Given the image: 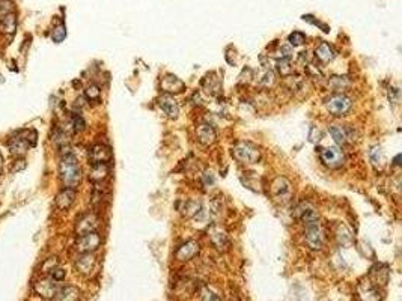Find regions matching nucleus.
Here are the masks:
<instances>
[{
  "mask_svg": "<svg viewBox=\"0 0 402 301\" xmlns=\"http://www.w3.org/2000/svg\"><path fill=\"white\" fill-rule=\"evenodd\" d=\"M59 176L60 181L66 188H76L81 181V169L77 161V158L66 152L62 155V160L59 163Z\"/></svg>",
  "mask_w": 402,
  "mask_h": 301,
  "instance_id": "1",
  "label": "nucleus"
},
{
  "mask_svg": "<svg viewBox=\"0 0 402 301\" xmlns=\"http://www.w3.org/2000/svg\"><path fill=\"white\" fill-rule=\"evenodd\" d=\"M232 155L235 160L244 164H255L261 160V151L250 141H238L232 148Z\"/></svg>",
  "mask_w": 402,
  "mask_h": 301,
  "instance_id": "2",
  "label": "nucleus"
},
{
  "mask_svg": "<svg viewBox=\"0 0 402 301\" xmlns=\"http://www.w3.org/2000/svg\"><path fill=\"white\" fill-rule=\"evenodd\" d=\"M353 107L351 98L343 94H335L325 100V109L333 116H345Z\"/></svg>",
  "mask_w": 402,
  "mask_h": 301,
  "instance_id": "3",
  "label": "nucleus"
},
{
  "mask_svg": "<svg viewBox=\"0 0 402 301\" xmlns=\"http://www.w3.org/2000/svg\"><path fill=\"white\" fill-rule=\"evenodd\" d=\"M270 191L274 202L277 203H288L292 198V185L283 176H277L271 182Z\"/></svg>",
  "mask_w": 402,
  "mask_h": 301,
  "instance_id": "4",
  "label": "nucleus"
},
{
  "mask_svg": "<svg viewBox=\"0 0 402 301\" xmlns=\"http://www.w3.org/2000/svg\"><path fill=\"white\" fill-rule=\"evenodd\" d=\"M304 227H306L304 240H306L307 245L312 250H321L324 245V241H325V237H324V231H322L320 221L306 224Z\"/></svg>",
  "mask_w": 402,
  "mask_h": 301,
  "instance_id": "5",
  "label": "nucleus"
},
{
  "mask_svg": "<svg viewBox=\"0 0 402 301\" xmlns=\"http://www.w3.org/2000/svg\"><path fill=\"white\" fill-rule=\"evenodd\" d=\"M320 158H321V161L330 169H339L345 163V155H343L342 149L338 146H328V148L321 149Z\"/></svg>",
  "mask_w": 402,
  "mask_h": 301,
  "instance_id": "6",
  "label": "nucleus"
},
{
  "mask_svg": "<svg viewBox=\"0 0 402 301\" xmlns=\"http://www.w3.org/2000/svg\"><path fill=\"white\" fill-rule=\"evenodd\" d=\"M100 245H101V237L95 231V232L80 235L76 242V249L80 253H94L95 250H98Z\"/></svg>",
  "mask_w": 402,
  "mask_h": 301,
  "instance_id": "7",
  "label": "nucleus"
},
{
  "mask_svg": "<svg viewBox=\"0 0 402 301\" xmlns=\"http://www.w3.org/2000/svg\"><path fill=\"white\" fill-rule=\"evenodd\" d=\"M295 216L304 223V226L310 224V223H315V221H320V216H318L317 208L313 206L310 202H306V201L299 203V206L295 208Z\"/></svg>",
  "mask_w": 402,
  "mask_h": 301,
  "instance_id": "8",
  "label": "nucleus"
},
{
  "mask_svg": "<svg viewBox=\"0 0 402 301\" xmlns=\"http://www.w3.org/2000/svg\"><path fill=\"white\" fill-rule=\"evenodd\" d=\"M87 158H89V161L92 164H100V163H107L109 164V161L112 160V151H110L109 146L98 143V145H94L89 149V152H87Z\"/></svg>",
  "mask_w": 402,
  "mask_h": 301,
  "instance_id": "9",
  "label": "nucleus"
},
{
  "mask_svg": "<svg viewBox=\"0 0 402 301\" xmlns=\"http://www.w3.org/2000/svg\"><path fill=\"white\" fill-rule=\"evenodd\" d=\"M59 289L60 288L58 286V281L53 280L51 277L50 279H42L37 283V285H35V291H37L44 298H55Z\"/></svg>",
  "mask_w": 402,
  "mask_h": 301,
  "instance_id": "10",
  "label": "nucleus"
},
{
  "mask_svg": "<svg viewBox=\"0 0 402 301\" xmlns=\"http://www.w3.org/2000/svg\"><path fill=\"white\" fill-rule=\"evenodd\" d=\"M97 227H98V219H97V216H94V214H84L81 219L77 220L76 234L80 237V235L89 234V232H95Z\"/></svg>",
  "mask_w": 402,
  "mask_h": 301,
  "instance_id": "11",
  "label": "nucleus"
},
{
  "mask_svg": "<svg viewBox=\"0 0 402 301\" xmlns=\"http://www.w3.org/2000/svg\"><path fill=\"white\" fill-rule=\"evenodd\" d=\"M208 237L211 240V242L217 247L219 250H226L229 245V238H228V234L224 232V229H221L220 226H213L211 229L208 231Z\"/></svg>",
  "mask_w": 402,
  "mask_h": 301,
  "instance_id": "12",
  "label": "nucleus"
},
{
  "mask_svg": "<svg viewBox=\"0 0 402 301\" xmlns=\"http://www.w3.org/2000/svg\"><path fill=\"white\" fill-rule=\"evenodd\" d=\"M161 89L170 95V94H181L182 91H185V84L182 80H180L177 76L167 74L163 80H161Z\"/></svg>",
  "mask_w": 402,
  "mask_h": 301,
  "instance_id": "13",
  "label": "nucleus"
},
{
  "mask_svg": "<svg viewBox=\"0 0 402 301\" xmlns=\"http://www.w3.org/2000/svg\"><path fill=\"white\" fill-rule=\"evenodd\" d=\"M196 136H198V140L203 146H209L213 145L216 139H217V133L216 130L213 128V125H209V123H201L196 128Z\"/></svg>",
  "mask_w": 402,
  "mask_h": 301,
  "instance_id": "14",
  "label": "nucleus"
},
{
  "mask_svg": "<svg viewBox=\"0 0 402 301\" xmlns=\"http://www.w3.org/2000/svg\"><path fill=\"white\" fill-rule=\"evenodd\" d=\"M56 206L60 211H68L73 206V203L76 202V190L74 188H63L58 193L56 196Z\"/></svg>",
  "mask_w": 402,
  "mask_h": 301,
  "instance_id": "15",
  "label": "nucleus"
},
{
  "mask_svg": "<svg viewBox=\"0 0 402 301\" xmlns=\"http://www.w3.org/2000/svg\"><path fill=\"white\" fill-rule=\"evenodd\" d=\"M201 250V245L199 242L196 241H187L184 242L180 249L177 250V253H175V256H177L178 261H190V259H193Z\"/></svg>",
  "mask_w": 402,
  "mask_h": 301,
  "instance_id": "16",
  "label": "nucleus"
},
{
  "mask_svg": "<svg viewBox=\"0 0 402 301\" xmlns=\"http://www.w3.org/2000/svg\"><path fill=\"white\" fill-rule=\"evenodd\" d=\"M159 105H160V109L166 113L167 118L170 119H177L178 115H180V107H178V102L173 100V97L164 94L160 97L159 100Z\"/></svg>",
  "mask_w": 402,
  "mask_h": 301,
  "instance_id": "17",
  "label": "nucleus"
},
{
  "mask_svg": "<svg viewBox=\"0 0 402 301\" xmlns=\"http://www.w3.org/2000/svg\"><path fill=\"white\" fill-rule=\"evenodd\" d=\"M95 263H97V259L92 253H81L79 256V259L76 261V268L80 274H91L95 268Z\"/></svg>",
  "mask_w": 402,
  "mask_h": 301,
  "instance_id": "18",
  "label": "nucleus"
},
{
  "mask_svg": "<svg viewBox=\"0 0 402 301\" xmlns=\"http://www.w3.org/2000/svg\"><path fill=\"white\" fill-rule=\"evenodd\" d=\"M8 148H9V152L14 157H23L27 152V149L30 148V145L23 136H17V137H12L9 140Z\"/></svg>",
  "mask_w": 402,
  "mask_h": 301,
  "instance_id": "19",
  "label": "nucleus"
},
{
  "mask_svg": "<svg viewBox=\"0 0 402 301\" xmlns=\"http://www.w3.org/2000/svg\"><path fill=\"white\" fill-rule=\"evenodd\" d=\"M315 55H317L318 60H321L322 63H328V62H331V60L335 59L336 53H335L333 47H331L328 42L321 41V42L318 44L317 50H315Z\"/></svg>",
  "mask_w": 402,
  "mask_h": 301,
  "instance_id": "20",
  "label": "nucleus"
},
{
  "mask_svg": "<svg viewBox=\"0 0 402 301\" xmlns=\"http://www.w3.org/2000/svg\"><path fill=\"white\" fill-rule=\"evenodd\" d=\"M359 295L362 301H380V294L375 286H372L371 283H362L359 285Z\"/></svg>",
  "mask_w": 402,
  "mask_h": 301,
  "instance_id": "21",
  "label": "nucleus"
},
{
  "mask_svg": "<svg viewBox=\"0 0 402 301\" xmlns=\"http://www.w3.org/2000/svg\"><path fill=\"white\" fill-rule=\"evenodd\" d=\"M109 176V164L107 163H100V164H92L89 180L92 182H101Z\"/></svg>",
  "mask_w": 402,
  "mask_h": 301,
  "instance_id": "22",
  "label": "nucleus"
},
{
  "mask_svg": "<svg viewBox=\"0 0 402 301\" xmlns=\"http://www.w3.org/2000/svg\"><path fill=\"white\" fill-rule=\"evenodd\" d=\"M202 86L205 87L206 92L209 95H217L220 92V89H221V83H220V80H219V77L216 74L206 76L203 79V81H202Z\"/></svg>",
  "mask_w": 402,
  "mask_h": 301,
  "instance_id": "23",
  "label": "nucleus"
},
{
  "mask_svg": "<svg viewBox=\"0 0 402 301\" xmlns=\"http://www.w3.org/2000/svg\"><path fill=\"white\" fill-rule=\"evenodd\" d=\"M328 133L338 145H345L348 140V130L341 125H330Z\"/></svg>",
  "mask_w": 402,
  "mask_h": 301,
  "instance_id": "24",
  "label": "nucleus"
},
{
  "mask_svg": "<svg viewBox=\"0 0 402 301\" xmlns=\"http://www.w3.org/2000/svg\"><path fill=\"white\" fill-rule=\"evenodd\" d=\"M15 27H17V20H15L14 12L0 17V30L3 33H14Z\"/></svg>",
  "mask_w": 402,
  "mask_h": 301,
  "instance_id": "25",
  "label": "nucleus"
},
{
  "mask_svg": "<svg viewBox=\"0 0 402 301\" xmlns=\"http://www.w3.org/2000/svg\"><path fill=\"white\" fill-rule=\"evenodd\" d=\"M348 86H349V81L346 80V77H331L328 80V87L338 94H342Z\"/></svg>",
  "mask_w": 402,
  "mask_h": 301,
  "instance_id": "26",
  "label": "nucleus"
},
{
  "mask_svg": "<svg viewBox=\"0 0 402 301\" xmlns=\"http://www.w3.org/2000/svg\"><path fill=\"white\" fill-rule=\"evenodd\" d=\"M276 69L277 73L281 74L282 77H289L292 73H294V66L291 63V59H277V63H276Z\"/></svg>",
  "mask_w": 402,
  "mask_h": 301,
  "instance_id": "27",
  "label": "nucleus"
},
{
  "mask_svg": "<svg viewBox=\"0 0 402 301\" xmlns=\"http://www.w3.org/2000/svg\"><path fill=\"white\" fill-rule=\"evenodd\" d=\"M199 211H201V203L196 202V201H185V202H184V206L181 208L182 216H185V217L198 216Z\"/></svg>",
  "mask_w": 402,
  "mask_h": 301,
  "instance_id": "28",
  "label": "nucleus"
},
{
  "mask_svg": "<svg viewBox=\"0 0 402 301\" xmlns=\"http://www.w3.org/2000/svg\"><path fill=\"white\" fill-rule=\"evenodd\" d=\"M77 291L74 288H62L56 294V301H76L77 300Z\"/></svg>",
  "mask_w": 402,
  "mask_h": 301,
  "instance_id": "29",
  "label": "nucleus"
},
{
  "mask_svg": "<svg viewBox=\"0 0 402 301\" xmlns=\"http://www.w3.org/2000/svg\"><path fill=\"white\" fill-rule=\"evenodd\" d=\"M336 238H338V241H339L342 245H348V244H351V241H353L351 232L348 231V227H346V226H342V224L338 227Z\"/></svg>",
  "mask_w": 402,
  "mask_h": 301,
  "instance_id": "30",
  "label": "nucleus"
},
{
  "mask_svg": "<svg viewBox=\"0 0 402 301\" xmlns=\"http://www.w3.org/2000/svg\"><path fill=\"white\" fill-rule=\"evenodd\" d=\"M288 41L291 45L294 47H299V45H303L306 42V35L300 30H294L289 37H288Z\"/></svg>",
  "mask_w": 402,
  "mask_h": 301,
  "instance_id": "31",
  "label": "nucleus"
},
{
  "mask_svg": "<svg viewBox=\"0 0 402 301\" xmlns=\"http://www.w3.org/2000/svg\"><path fill=\"white\" fill-rule=\"evenodd\" d=\"M71 125H73V130H74L76 133H81V131H84V128H86V122H84V119H83L79 113H74V115L71 116Z\"/></svg>",
  "mask_w": 402,
  "mask_h": 301,
  "instance_id": "32",
  "label": "nucleus"
},
{
  "mask_svg": "<svg viewBox=\"0 0 402 301\" xmlns=\"http://www.w3.org/2000/svg\"><path fill=\"white\" fill-rule=\"evenodd\" d=\"M66 38V27L63 24H59L58 27L53 29V32H51V40H53L55 42H62L63 40Z\"/></svg>",
  "mask_w": 402,
  "mask_h": 301,
  "instance_id": "33",
  "label": "nucleus"
},
{
  "mask_svg": "<svg viewBox=\"0 0 402 301\" xmlns=\"http://www.w3.org/2000/svg\"><path fill=\"white\" fill-rule=\"evenodd\" d=\"M273 83H274V73H273V71H270V69L264 71V74H262L259 77V80H258L259 86H265V87L273 86Z\"/></svg>",
  "mask_w": 402,
  "mask_h": 301,
  "instance_id": "34",
  "label": "nucleus"
},
{
  "mask_svg": "<svg viewBox=\"0 0 402 301\" xmlns=\"http://www.w3.org/2000/svg\"><path fill=\"white\" fill-rule=\"evenodd\" d=\"M100 87L95 86V84H91V86H87L86 87V91H84V97L86 100H89V101H98L100 100Z\"/></svg>",
  "mask_w": 402,
  "mask_h": 301,
  "instance_id": "35",
  "label": "nucleus"
},
{
  "mask_svg": "<svg viewBox=\"0 0 402 301\" xmlns=\"http://www.w3.org/2000/svg\"><path fill=\"white\" fill-rule=\"evenodd\" d=\"M369 155H371V160H372V163H374V164H382V161H384V157H382V151H381V148H378V146L372 148Z\"/></svg>",
  "mask_w": 402,
  "mask_h": 301,
  "instance_id": "36",
  "label": "nucleus"
},
{
  "mask_svg": "<svg viewBox=\"0 0 402 301\" xmlns=\"http://www.w3.org/2000/svg\"><path fill=\"white\" fill-rule=\"evenodd\" d=\"M202 182H203V185H205L206 188L213 187V185L216 184V178H214V175H213L211 170H206V172L202 175Z\"/></svg>",
  "mask_w": 402,
  "mask_h": 301,
  "instance_id": "37",
  "label": "nucleus"
},
{
  "mask_svg": "<svg viewBox=\"0 0 402 301\" xmlns=\"http://www.w3.org/2000/svg\"><path fill=\"white\" fill-rule=\"evenodd\" d=\"M291 59L292 58V48L291 45H281L279 47V59Z\"/></svg>",
  "mask_w": 402,
  "mask_h": 301,
  "instance_id": "38",
  "label": "nucleus"
},
{
  "mask_svg": "<svg viewBox=\"0 0 402 301\" xmlns=\"http://www.w3.org/2000/svg\"><path fill=\"white\" fill-rule=\"evenodd\" d=\"M202 301H220L219 295H216L213 291H209L208 288L202 291Z\"/></svg>",
  "mask_w": 402,
  "mask_h": 301,
  "instance_id": "39",
  "label": "nucleus"
},
{
  "mask_svg": "<svg viewBox=\"0 0 402 301\" xmlns=\"http://www.w3.org/2000/svg\"><path fill=\"white\" fill-rule=\"evenodd\" d=\"M303 20L304 21H309V23H312V24H315V26H320L325 33H328L330 32V29H328V26H325V24H322L321 21H318V20H313V17L312 15H303Z\"/></svg>",
  "mask_w": 402,
  "mask_h": 301,
  "instance_id": "40",
  "label": "nucleus"
},
{
  "mask_svg": "<svg viewBox=\"0 0 402 301\" xmlns=\"http://www.w3.org/2000/svg\"><path fill=\"white\" fill-rule=\"evenodd\" d=\"M50 277L53 279V280H56V281H60V280L65 279V271L62 268H55V270H51Z\"/></svg>",
  "mask_w": 402,
  "mask_h": 301,
  "instance_id": "41",
  "label": "nucleus"
},
{
  "mask_svg": "<svg viewBox=\"0 0 402 301\" xmlns=\"http://www.w3.org/2000/svg\"><path fill=\"white\" fill-rule=\"evenodd\" d=\"M2 167H3V157L0 154V175H2Z\"/></svg>",
  "mask_w": 402,
  "mask_h": 301,
  "instance_id": "42",
  "label": "nucleus"
}]
</instances>
